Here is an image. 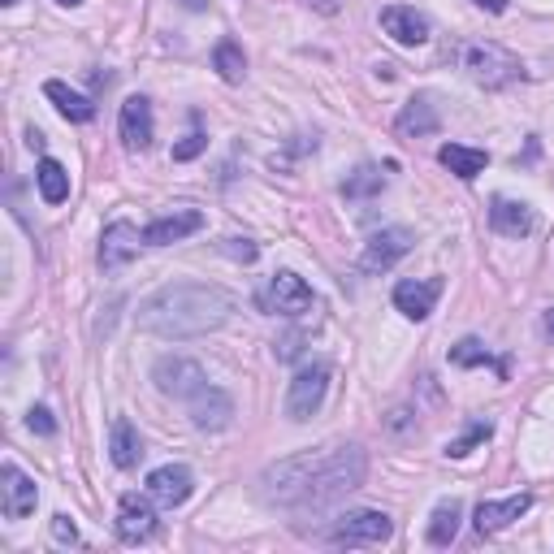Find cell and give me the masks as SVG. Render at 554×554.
<instances>
[{
    "instance_id": "f546056e",
    "label": "cell",
    "mask_w": 554,
    "mask_h": 554,
    "mask_svg": "<svg viewBox=\"0 0 554 554\" xmlns=\"http://www.w3.org/2000/svg\"><path fill=\"white\" fill-rule=\"evenodd\" d=\"M490 433H494L490 420H477V425H472V429L464 433V438H455L451 446H446V455H451V459H464V455L472 451V446H481L485 438H490Z\"/></svg>"
},
{
    "instance_id": "1f68e13d",
    "label": "cell",
    "mask_w": 554,
    "mask_h": 554,
    "mask_svg": "<svg viewBox=\"0 0 554 554\" xmlns=\"http://www.w3.org/2000/svg\"><path fill=\"white\" fill-rule=\"evenodd\" d=\"M26 425H31V433H39V438H52V433H57V420H52L48 407H31V412H26Z\"/></svg>"
},
{
    "instance_id": "83f0119b",
    "label": "cell",
    "mask_w": 554,
    "mask_h": 554,
    "mask_svg": "<svg viewBox=\"0 0 554 554\" xmlns=\"http://www.w3.org/2000/svg\"><path fill=\"white\" fill-rule=\"evenodd\" d=\"M451 364H455V368L498 364V373H507V364H503V360H494V355H490V347H485L481 338H464V342H455V347H451Z\"/></svg>"
},
{
    "instance_id": "d590c367",
    "label": "cell",
    "mask_w": 554,
    "mask_h": 554,
    "mask_svg": "<svg viewBox=\"0 0 554 554\" xmlns=\"http://www.w3.org/2000/svg\"><path fill=\"white\" fill-rule=\"evenodd\" d=\"M472 5H481V9H490V13H503L507 0H472Z\"/></svg>"
},
{
    "instance_id": "e575fe53",
    "label": "cell",
    "mask_w": 554,
    "mask_h": 554,
    "mask_svg": "<svg viewBox=\"0 0 554 554\" xmlns=\"http://www.w3.org/2000/svg\"><path fill=\"white\" fill-rule=\"evenodd\" d=\"M303 5H312L316 13H338V9H342V0H303Z\"/></svg>"
},
{
    "instance_id": "9a60e30c",
    "label": "cell",
    "mask_w": 554,
    "mask_h": 554,
    "mask_svg": "<svg viewBox=\"0 0 554 554\" xmlns=\"http://www.w3.org/2000/svg\"><path fill=\"white\" fill-rule=\"evenodd\" d=\"M0 507H5V516L9 520H26L35 511V503H39V490H35V481L26 477V472L18 468V464H5L0 468Z\"/></svg>"
},
{
    "instance_id": "5bb4252c",
    "label": "cell",
    "mask_w": 554,
    "mask_h": 554,
    "mask_svg": "<svg viewBox=\"0 0 554 554\" xmlns=\"http://www.w3.org/2000/svg\"><path fill=\"white\" fill-rule=\"evenodd\" d=\"M442 295V277H407V282L394 286V308H399L407 321H425L433 312V303Z\"/></svg>"
},
{
    "instance_id": "277c9868",
    "label": "cell",
    "mask_w": 554,
    "mask_h": 554,
    "mask_svg": "<svg viewBox=\"0 0 554 554\" xmlns=\"http://www.w3.org/2000/svg\"><path fill=\"white\" fill-rule=\"evenodd\" d=\"M464 70L477 87L485 91H498V87H511L524 78V65L516 52H507L503 44H468L464 48Z\"/></svg>"
},
{
    "instance_id": "6da1fadb",
    "label": "cell",
    "mask_w": 554,
    "mask_h": 554,
    "mask_svg": "<svg viewBox=\"0 0 554 554\" xmlns=\"http://www.w3.org/2000/svg\"><path fill=\"white\" fill-rule=\"evenodd\" d=\"M239 308L226 286L213 282H169L139 303V329L156 338H204L221 329Z\"/></svg>"
},
{
    "instance_id": "ba28073f",
    "label": "cell",
    "mask_w": 554,
    "mask_h": 554,
    "mask_svg": "<svg viewBox=\"0 0 554 554\" xmlns=\"http://www.w3.org/2000/svg\"><path fill=\"white\" fill-rule=\"evenodd\" d=\"M152 381H156V390L165 394V399H195L204 386H208V377H204V368L187 360V355H161L152 368Z\"/></svg>"
},
{
    "instance_id": "30bf717a",
    "label": "cell",
    "mask_w": 554,
    "mask_h": 554,
    "mask_svg": "<svg viewBox=\"0 0 554 554\" xmlns=\"http://www.w3.org/2000/svg\"><path fill=\"white\" fill-rule=\"evenodd\" d=\"M156 498H139V494H122L117 503V537L126 546H139V542H152L156 537Z\"/></svg>"
},
{
    "instance_id": "836d02e7",
    "label": "cell",
    "mask_w": 554,
    "mask_h": 554,
    "mask_svg": "<svg viewBox=\"0 0 554 554\" xmlns=\"http://www.w3.org/2000/svg\"><path fill=\"white\" fill-rule=\"evenodd\" d=\"M52 537H57V542H78V529H74V520L70 516H57V520H52Z\"/></svg>"
},
{
    "instance_id": "5b68a950",
    "label": "cell",
    "mask_w": 554,
    "mask_h": 554,
    "mask_svg": "<svg viewBox=\"0 0 554 554\" xmlns=\"http://www.w3.org/2000/svg\"><path fill=\"white\" fill-rule=\"evenodd\" d=\"M394 537V520L386 516V511H347V516L334 520V529H329V542L334 546H381Z\"/></svg>"
},
{
    "instance_id": "44dd1931",
    "label": "cell",
    "mask_w": 554,
    "mask_h": 554,
    "mask_svg": "<svg viewBox=\"0 0 554 554\" xmlns=\"http://www.w3.org/2000/svg\"><path fill=\"white\" fill-rule=\"evenodd\" d=\"M490 226L503 234V239H524V234H533V213H529V204H516V200H507V195H498L490 204Z\"/></svg>"
},
{
    "instance_id": "ffe728a7",
    "label": "cell",
    "mask_w": 554,
    "mask_h": 554,
    "mask_svg": "<svg viewBox=\"0 0 554 554\" xmlns=\"http://www.w3.org/2000/svg\"><path fill=\"white\" fill-rule=\"evenodd\" d=\"M438 126H442V117H438V109L429 104V96L407 100V104H403V113H399V122H394V130H399L403 139H425V135H438Z\"/></svg>"
},
{
    "instance_id": "484cf974",
    "label": "cell",
    "mask_w": 554,
    "mask_h": 554,
    "mask_svg": "<svg viewBox=\"0 0 554 554\" xmlns=\"http://www.w3.org/2000/svg\"><path fill=\"white\" fill-rule=\"evenodd\" d=\"M213 70L226 78V83H243L247 78V57L234 39H221V44L213 48Z\"/></svg>"
},
{
    "instance_id": "9c48e42d",
    "label": "cell",
    "mask_w": 554,
    "mask_h": 554,
    "mask_svg": "<svg viewBox=\"0 0 554 554\" xmlns=\"http://www.w3.org/2000/svg\"><path fill=\"white\" fill-rule=\"evenodd\" d=\"M412 243H416V234L407 226L377 230L373 239L364 243V252H360V269L364 273H386V269H394V260H403L407 252H412Z\"/></svg>"
},
{
    "instance_id": "ab89813d",
    "label": "cell",
    "mask_w": 554,
    "mask_h": 554,
    "mask_svg": "<svg viewBox=\"0 0 554 554\" xmlns=\"http://www.w3.org/2000/svg\"><path fill=\"white\" fill-rule=\"evenodd\" d=\"M0 5H18V0H0Z\"/></svg>"
},
{
    "instance_id": "f1b7e54d",
    "label": "cell",
    "mask_w": 554,
    "mask_h": 554,
    "mask_svg": "<svg viewBox=\"0 0 554 554\" xmlns=\"http://www.w3.org/2000/svg\"><path fill=\"white\" fill-rule=\"evenodd\" d=\"M381 187H386V178H381V169L373 165H360L355 174H347V182H342V195L347 200H368V195H377Z\"/></svg>"
},
{
    "instance_id": "d6986e66",
    "label": "cell",
    "mask_w": 554,
    "mask_h": 554,
    "mask_svg": "<svg viewBox=\"0 0 554 554\" xmlns=\"http://www.w3.org/2000/svg\"><path fill=\"white\" fill-rule=\"evenodd\" d=\"M533 507V494H511V498H490L477 507V533H503L507 524H516L524 511Z\"/></svg>"
},
{
    "instance_id": "ac0fdd59",
    "label": "cell",
    "mask_w": 554,
    "mask_h": 554,
    "mask_svg": "<svg viewBox=\"0 0 554 554\" xmlns=\"http://www.w3.org/2000/svg\"><path fill=\"white\" fill-rule=\"evenodd\" d=\"M117 126H122V139H126V148H152V135H156V126H152V104L148 96H130L122 104V117H117Z\"/></svg>"
},
{
    "instance_id": "603a6c76",
    "label": "cell",
    "mask_w": 554,
    "mask_h": 554,
    "mask_svg": "<svg viewBox=\"0 0 554 554\" xmlns=\"http://www.w3.org/2000/svg\"><path fill=\"white\" fill-rule=\"evenodd\" d=\"M109 455H113L117 468H135L143 459V438H139V429L130 425L126 416H117L113 429H109Z\"/></svg>"
},
{
    "instance_id": "cb8c5ba5",
    "label": "cell",
    "mask_w": 554,
    "mask_h": 554,
    "mask_svg": "<svg viewBox=\"0 0 554 554\" xmlns=\"http://www.w3.org/2000/svg\"><path fill=\"white\" fill-rule=\"evenodd\" d=\"M438 161L451 169L455 178H464V182H472L477 174H485V165H490V156H485L481 148H464V143H446V148L438 152Z\"/></svg>"
},
{
    "instance_id": "d4e9b609",
    "label": "cell",
    "mask_w": 554,
    "mask_h": 554,
    "mask_svg": "<svg viewBox=\"0 0 554 554\" xmlns=\"http://www.w3.org/2000/svg\"><path fill=\"white\" fill-rule=\"evenodd\" d=\"M35 187H39V195H44L48 204H65V195H70V174H65L61 161L44 156L39 169H35Z\"/></svg>"
},
{
    "instance_id": "74e56055",
    "label": "cell",
    "mask_w": 554,
    "mask_h": 554,
    "mask_svg": "<svg viewBox=\"0 0 554 554\" xmlns=\"http://www.w3.org/2000/svg\"><path fill=\"white\" fill-rule=\"evenodd\" d=\"M546 334H550V338H554V308H550V312H546Z\"/></svg>"
},
{
    "instance_id": "4316f807",
    "label": "cell",
    "mask_w": 554,
    "mask_h": 554,
    "mask_svg": "<svg viewBox=\"0 0 554 554\" xmlns=\"http://www.w3.org/2000/svg\"><path fill=\"white\" fill-rule=\"evenodd\" d=\"M459 503L451 498V503H438V511H433V520H429V546H451L455 542V533H459Z\"/></svg>"
},
{
    "instance_id": "f35d334b",
    "label": "cell",
    "mask_w": 554,
    "mask_h": 554,
    "mask_svg": "<svg viewBox=\"0 0 554 554\" xmlns=\"http://www.w3.org/2000/svg\"><path fill=\"white\" fill-rule=\"evenodd\" d=\"M57 5H70L74 9V5H83V0H57Z\"/></svg>"
},
{
    "instance_id": "7a4b0ae2",
    "label": "cell",
    "mask_w": 554,
    "mask_h": 554,
    "mask_svg": "<svg viewBox=\"0 0 554 554\" xmlns=\"http://www.w3.org/2000/svg\"><path fill=\"white\" fill-rule=\"evenodd\" d=\"M368 477V455L360 451V446H329L325 464L316 468V477L308 485V494H303L299 507H325L334 503V498L360 490Z\"/></svg>"
},
{
    "instance_id": "8d00e7d4",
    "label": "cell",
    "mask_w": 554,
    "mask_h": 554,
    "mask_svg": "<svg viewBox=\"0 0 554 554\" xmlns=\"http://www.w3.org/2000/svg\"><path fill=\"white\" fill-rule=\"evenodd\" d=\"M26 143H31V152H39V148H44V135H39V130H31V135H26Z\"/></svg>"
},
{
    "instance_id": "7c38bea8",
    "label": "cell",
    "mask_w": 554,
    "mask_h": 554,
    "mask_svg": "<svg viewBox=\"0 0 554 554\" xmlns=\"http://www.w3.org/2000/svg\"><path fill=\"white\" fill-rule=\"evenodd\" d=\"M187 412H191L195 429L221 433V429H230V420H234V399L226 390H217V386H204L195 399H187Z\"/></svg>"
},
{
    "instance_id": "52a82bcc",
    "label": "cell",
    "mask_w": 554,
    "mask_h": 554,
    "mask_svg": "<svg viewBox=\"0 0 554 554\" xmlns=\"http://www.w3.org/2000/svg\"><path fill=\"white\" fill-rule=\"evenodd\" d=\"M260 308L273 312V316H303V312H312V286L303 282L299 273H290V269H277L269 277V286L260 290Z\"/></svg>"
},
{
    "instance_id": "d6a6232c",
    "label": "cell",
    "mask_w": 554,
    "mask_h": 554,
    "mask_svg": "<svg viewBox=\"0 0 554 554\" xmlns=\"http://www.w3.org/2000/svg\"><path fill=\"white\" fill-rule=\"evenodd\" d=\"M230 260H243V265H252V260L260 256V247L252 239H226V247H221Z\"/></svg>"
},
{
    "instance_id": "8fae6325",
    "label": "cell",
    "mask_w": 554,
    "mask_h": 554,
    "mask_svg": "<svg viewBox=\"0 0 554 554\" xmlns=\"http://www.w3.org/2000/svg\"><path fill=\"white\" fill-rule=\"evenodd\" d=\"M139 247H143V234L130 226V221H113V226H104V234H100V269L104 273L126 269L130 260L139 256Z\"/></svg>"
},
{
    "instance_id": "4fadbf2b",
    "label": "cell",
    "mask_w": 554,
    "mask_h": 554,
    "mask_svg": "<svg viewBox=\"0 0 554 554\" xmlns=\"http://www.w3.org/2000/svg\"><path fill=\"white\" fill-rule=\"evenodd\" d=\"M381 31H386L399 48H420L429 39V18L412 5H386L381 9Z\"/></svg>"
},
{
    "instance_id": "8992f818",
    "label": "cell",
    "mask_w": 554,
    "mask_h": 554,
    "mask_svg": "<svg viewBox=\"0 0 554 554\" xmlns=\"http://www.w3.org/2000/svg\"><path fill=\"white\" fill-rule=\"evenodd\" d=\"M325 390H329V364L325 360H316L308 368H299L295 381L286 386V416L295 420H312L316 412H321V403H325Z\"/></svg>"
},
{
    "instance_id": "7402d4cb",
    "label": "cell",
    "mask_w": 554,
    "mask_h": 554,
    "mask_svg": "<svg viewBox=\"0 0 554 554\" xmlns=\"http://www.w3.org/2000/svg\"><path fill=\"white\" fill-rule=\"evenodd\" d=\"M44 96L57 104V113L65 117V122H91V117H96V104H91L83 91L65 87L61 78H48V83H44Z\"/></svg>"
},
{
    "instance_id": "3957f363",
    "label": "cell",
    "mask_w": 554,
    "mask_h": 554,
    "mask_svg": "<svg viewBox=\"0 0 554 554\" xmlns=\"http://www.w3.org/2000/svg\"><path fill=\"white\" fill-rule=\"evenodd\" d=\"M329 446L325 451H299L290 459H277V464H269L265 472H260V498L273 507H299L303 494H308V485L316 477V468L325 464Z\"/></svg>"
},
{
    "instance_id": "2e32d148",
    "label": "cell",
    "mask_w": 554,
    "mask_h": 554,
    "mask_svg": "<svg viewBox=\"0 0 554 554\" xmlns=\"http://www.w3.org/2000/svg\"><path fill=\"white\" fill-rule=\"evenodd\" d=\"M195 230H204V213H200V208H174L169 217L148 221L143 243H148V247H169V243H182Z\"/></svg>"
},
{
    "instance_id": "4dcf8cb0",
    "label": "cell",
    "mask_w": 554,
    "mask_h": 554,
    "mask_svg": "<svg viewBox=\"0 0 554 554\" xmlns=\"http://www.w3.org/2000/svg\"><path fill=\"white\" fill-rule=\"evenodd\" d=\"M208 148V135H200V130H191L187 139H178L174 143V161H195V156H200Z\"/></svg>"
},
{
    "instance_id": "e0dca14e",
    "label": "cell",
    "mask_w": 554,
    "mask_h": 554,
    "mask_svg": "<svg viewBox=\"0 0 554 554\" xmlns=\"http://www.w3.org/2000/svg\"><path fill=\"white\" fill-rule=\"evenodd\" d=\"M191 490H195V477H191V468H182V464H165V468L148 472V494L169 511L187 503Z\"/></svg>"
}]
</instances>
